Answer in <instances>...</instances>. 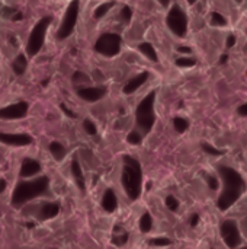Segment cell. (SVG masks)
Wrapping results in <instances>:
<instances>
[{
    "instance_id": "obj_1",
    "label": "cell",
    "mask_w": 247,
    "mask_h": 249,
    "mask_svg": "<svg viewBox=\"0 0 247 249\" xmlns=\"http://www.w3.org/2000/svg\"><path fill=\"white\" fill-rule=\"evenodd\" d=\"M218 175H220L223 188L217 198V207L221 212H226L242 198L247 185L245 178L240 175V172H237L231 166H224V165L218 166Z\"/></svg>"
},
{
    "instance_id": "obj_39",
    "label": "cell",
    "mask_w": 247,
    "mask_h": 249,
    "mask_svg": "<svg viewBox=\"0 0 247 249\" xmlns=\"http://www.w3.org/2000/svg\"><path fill=\"white\" fill-rule=\"evenodd\" d=\"M191 226L192 228H197L198 226V223H199V214H192V217H191Z\"/></svg>"
},
{
    "instance_id": "obj_48",
    "label": "cell",
    "mask_w": 247,
    "mask_h": 249,
    "mask_svg": "<svg viewBox=\"0 0 247 249\" xmlns=\"http://www.w3.org/2000/svg\"><path fill=\"white\" fill-rule=\"evenodd\" d=\"M234 1H236V3H242L243 0H234Z\"/></svg>"
},
{
    "instance_id": "obj_6",
    "label": "cell",
    "mask_w": 247,
    "mask_h": 249,
    "mask_svg": "<svg viewBox=\"0 0 247 249\" xmlns=\"http://www.w3.org/2000/svg\"><path fill=\"white\" fill-rule=\"evenodd\" d=\"M166 25L170 29V32L173 35H176L178 38L186 36L188 26H189L186 12L179 4H173L169 10L167 16H166Z\"/></svg>"
},
{
    "instance_id": "obj_4",
    "label": "cell",
    "mask_w": 247,
    "mask_h": 249,
    "mask_svg": "<svg viewBox=\"0 0 247 249\" xmlns=\"http://www.w3.org/2000/svg\"><path fill=\"white\" fill-rule=\"evenodd\" d=\"M154 102H156V90L150 92L137 105V109H135V124H137V128L143 134H148L151 131L154 123H156Z\"/></svg>"
},
{
    "instance_id": "obj_35",
    "label": "cell",
    "mask_w": 247,
    "mask_h": 249,
    "mask_svg": "<svg viewBox=\"0 0 247 249\" xmlns=\"http://www.w3.org/2000/svg\"><path fill=\"white\" fill-rule=\"evenodd\" d=\"M237 42V36L233 35V34H229V36L226 38V47L227 48H233Z\"/></svg>"
},
{
    "instance_id": "obj_14",
    "label": "cell",
    "mask_w": 247,
    "mask_h": 249,
    "mask_svg": "<svg viewBox=\"0 0 247 249\" xmlns=\"http://www.w3.org/2000/svg\"><path fill=\"white\" fill-rule=\"evenodd\" d=\"M41 172V163L35 159H31V158H26L22 160V165H20V178H31V177H35Z\"/></svg>"
},
{
    "instance_id": "obj_28",
    "label": "cell",
    "mask_w": 247,
    "mask_h": 249,
    "mask_svg": "<svg viewBox=\"0 0 247 249\" xmlns=\"http://www.w3.org/2000/svg\"><path fill=\"white\" fill-rule=\"evenodd\" d=\"M128 238H130V235L124 231L121 235H114V238H112V244L115 245V247H122V245H125L127 242H128Z\"/></svg>"
},
{
    "instance_id": "obj_24",
    "label": "cell",
    "mask_w": 247,
    "mask_h": 249,
    "mask_svg": "<svg viewBox=\"0 0 247 249\" xmlns=\"http://www.w3.org/2000/svg\"><path fill=\"white\" fill-rule=\"evenodd\" d=\"M175 63L181 69H189V67H194L197 64V60L189 57V55H182V57H178Z\"/></svg>"
},
{
    "instance_id": "obj_23",
    "label": "cell",
    "mask_w": 247,
    "mask_h": 249,
    "mask_svg": "<svg viewBox=\"0 0 247 249\" xmlns=\"http://www.w3.org/2000/svg\"><path fill=\"white\" fill-rule=\"evenodd\" d=\"M114 1H106V3H102L100 6H98L96 9H95V13H93V16L96 18V19H100V18H103L112 7H114Z\"/></svg>"
},
{
    "instance_id": "obj_30",
    "label": "cell",
    "mask_w": 247,
    "mask_h": 249,
    "mask_svg": "<svg viewBox=\"0 0 247 249\" xmlns=\"http://www.w3.org/2000/svg\"><path fill=\"white\" fill-rule=\"evenodd\" d=\"M148 245L151 247H169L172 245V241L169 238H154L148 241Z\"/></svg>"
},
{
    "instance_id": "obj_47",
    "label": "cell",
    "mask_w": 247,
    "mask_h": 249,
    "mask_svg": "<svg viewBox=\"0 0 247 249\" xmlns=\"http://www.w3.org/2000/svg\"><path fill=\"white\" fill-rule=\"evenodd\" d=\"M186 1H188L189 4H195V3H197L198 0H186Z\"/></svg>"
},
{
    "instance_id": "obj_11",
    "label": "cell",
    "mask_w": 247,
    "mask_h": 249,
    "mask_svg": "<svg viewBox=\"0 0 247 249\" xmlns=\"http://www.w3.org/2000/svg\"><path fill=\"white\" fill-rule=\"evenodd\" d=\"M32 137L29 134H13V133H0V143L13 147H23L32 144Z\"/></svg>"
},
{
    "instance_id": "obj_32",
    "label": "cell",
    "mask_w": 247,
    "mask_h": 249,
    "mask_svg": "<svg viewBox=\"0 0 247 249\" xmlns=\"http://www.w3.org/2000/svg\"><path fill=\"white\" fill-rule=\"evenodd\" d=\"M131 18H132V9L130 6H124L121 13H119V19L124 20L125 23H128L131 20Z\"/></svg>"
},
{
    "instance_id": "obj_27",
    "label": "cell",
    "mask_w": 247,
    "mask_h": 249,
    "mask_svg": "<svg viewBox=\"0 0 247 249\" xmlns=\"http://www.w3.org/2000/svg\"><path fill=\"white\" fill-rule=\"evenodd\" d=\"M71 80H73L74 83H87V82H90V77H89L86 73H83V71L77 70V71H74V73H73Z\"/></svg>"
},
{
    "instance_id": "obj_42",
    "label": "cell",
    "mask_w": 247,
    "mask_h": 249,
    "mask_svg": "<svg viewBox=\"0 0 247 249\" xmlns=\"http://www.w3.org/2000/svg\"><path fill=\"white\" fill-rule=\"evenodd\" d=\"M159 3L163 6V7H167L170 4V0H159Z\"/></svg>"
},
{
    "instance_id": "obj_16",
    "label": "cell",
    "mask_w": 247,
    "mask_h": 249,
    "mask_svg": "<svg viewBox=\"0 0 247 249\" xmlns=\"http://www.w3.org/2000/svg\"><path fill=\"white\" fill-rule=\"evenodd\" d=\"M102 209L106 212V213H114L118 207V200H116V196L114 193V190H106L103 193V197H102Z\"/></svg>"
},
{
    "instance_id": "obj_38",
    "label": "cell",
    "mask_w": 247,
    "mask_h": 249,
    "mask_svg": "<svg viewBox=\"0 0 247 249\" xmlns=\"http://www.w3.org/2000/svg\"><path fill=\"white\" fill-rule=\"evenodd\" d=\"M237 114L240 117H247V104H242L239 108H237Z\"/></svg>"
},
{
    "instance_id": "obj_46",
    "label": "cell",
    "mask_w": 247,
    "mask_h": 249,
    "mask_svg": "<svg viewBox=\"0 0 247 249\" xmlns=\"http://www.w3.org/2000/svg\"><path fill=\"white\" fill-rule=\"evenodd\" d=\"M48 82H49V80H48V79H44V82H42V83H41V85H42V86H44V88H45V86H47V85H48Z\"/></svg>"
},
{
    "instance_id": "obj_29",
    "label": "cell",
    "mask_w": 247,
    "mask_h": 249,
    "mask_svg": "<svg viewBox=\"0 0 247 249\" xmlns=\"http://www.w3.org/2000/svg\"><path fill=\"white\" fill-rule=\"evenodd\" d=\"M141 140H143V136H141L137 130L131 131V133L127 136V142H128L130 144H134V146L140 144V143H141Z\"/></svg>"
},
{
    "instance_id": "obj_19",
    "label": "cell",
    "mask_w": 247,
    "mask_h": 249,
    "mask_svg": "<svg viewBox=\"0 0 247 249\" xmlns=\"http://www.w3.org/2000/svg\"><path fill=\"white\" fill-rule=\"evenodd\" d=\"M48 149H49V153L52 155V158H54L57 162L63 160V159L66 158V155H67L66 147H64L60 142H51L49 146H48Z\"/></svg>"
},
{
    "instance_id": "obj_20",
    "label": "cell",
    "mask_w": 247,
    "mask_h": 249,
    "mask_svg": "<svg viewBox=\"0 0 247 249\" xmlns=\"http://www.w3.org/2000/svg\"><path fill=\"white\" fill-rule=\"evenodd\" d=\"M138 50H140L150 61H153V63H157V61H159V57H157V53H156L153 44H150V42H141V44L138 45Z\"/></svg>"
},
{
    "instance_id": "obj_45",
    "label": "cell",
    "mask_w": 247,
    "mask_h": 249,
    "mask_svg": "<svg viewBox=\"0 0 247 249\" xmlns=\"http://www.w3.org/2000/svg\"><path fill=\"white\" fill-rule=\"evenodd\" d=\"M33 226H35V225H33L32 222H28V223H26V228H28V229H33Z\"/></svg>"
},
{
    "instance_id": "obj_7",
    "label": "cell",
    "mask_w": 247,
    "mask_h": 249,
    "mask_svg": "<svg viewBox=\"0 0 247 249\" xmlns=\"http://www.w3.org/2000/svg\"><path fill=\"white\" fill-rule=\"evenodd\" d=\"M121 42H122V39L118 34L105 32L96 39L93 48L98 54H100L103 57H114L121 51Z\"/></svg>"
},
{
    "instance_id": "obj_9",
    "label": "cell",
    "mask_w": 247,
    "mask_h": 249,
    "mask_svg": "<svg viewBox=\"0 0 247 249\" xmlns=\"http://www.w3.org/2000/svg\"><path fill=\"white\" fill-rule=\"evenodd\" d=\"M220 233L223 238V242L230 249H237L242 244V233L239 223L234 219H226L220 225Z\"/></svg>"
},
{
    "instance_id": "obj_21",
    "label": "cell",
    "mask_w": 247,
    "mask_h": 249,
    "mask_svg": "<svg viewBox=\"0 0 247 249\" xmlns=\"http://www.w3.org/2000/svg\"><path fill=\"white\" fill-rule=\"evenodd\" d=\"M210 23H211L213 26H217V28H224V26L227 25V18H226L223 13L214 10V12H211Z\"/></svg>"
},
{
    "instance_id": "obj_26",
    "label": "cell",
    "mask_w": 247,
    "mask_h": 249,
    "mask_svg": "<svg viewBox=\"0 0 247 249\" xmlns=\"http://www.w3.org/2000/svg\"><path fill=\"white\" fill-rule=\"evenodd\" d=\"M201 147H202V150H204L207 155H210V156H223V155H224V152H223V150H220V149L214 147V146H213V144H210V143H202V144H201Z\"/></svg>"
},
{
    "instance_id": "obj_51",
    "label": "cell",
    "mask_w": 247,
    "mask_h": 249,
    "mask_svg": "<svg viewBox=\"0 0 247 249\" xmlns=\"http://www.w3.org/2000/svg\"><path fill=\"white\" fill-rule=\"evenodd\" d=\"M211 249H214V248H211Z\"/></svg>"
},
{
    "instance_id": "obj_8",
    "label": "cell",
    "mask_w": 247,
    "mask_h": 249,
    "mask_svg": "<svg viewBox=\"0 0 247 249\" xmlns=\"http://www.w3.org/2000/svg\"><path fill=\"white\" fill-rule=\"evenodd\" d=\"M79 10H80V1L73 0L64 13V18H63V22L60 23V28L57 29V38L58 39H66L73 34L76 23H77V19H79Z\"/></svg>"
},
{
    "instance_id": "obj_33",
    "label": "cell",
    "mask_w": 247,
    "mask_h": 249,
    "mask_svg": "<svg viewBox=\"0 0 247 249\" xmlns=\"http://www.w3.org/2000/svg\"><path fill=\"white\" fill-rule=\"evenodd\" d=\"M83 128H84V131H86L89 136H95V134L98 133V128H96L95 123L90 121V120H84V121H83Z\"/></svg>"
},
{
    "instance_id": "obj_5",
    "label": "cell",
    "mask_w": 247,
    "mask_h": 249,
    "mask_svg": "<svg viewBox=\"0 0 247 249\" xmlns=\"http://www.w3.org/2000/svg\"><path fill=\"white\" fill-rule=\"evenodd\" d=\"M51 20H52L51 16H44L32 28L29 38H28V42H26V54L29 57H35L41 51V48L45 42V35H47V31H48Z\"/></svg>"
},
{
    "instance_id": "obj_2",
    "label": "cell",
    "mask_w": 247,
    "mask_h": 249,
    "mask_svg": "<svg viewBox=\"0 0 247 249\" xmlns=\"http://www.w3.org/2000/svg\"><path fill=\"white\" fill-rule=\"evenodd\" d=\"M122 175H121V182L125 191V196L131 200L135 201L141 196L143 190V169L141 163L132 158L125 155L122 158Z\"/></svg>"
},
{
    "instance_id": "obj_12",
    "label": "cell",
    "mask_w": 247,
    "mask_h": 249,
    "mask_svg": "<svg viewBox=\"0 0 247 249\" xmlns=\"http://www.w3.org/2000/svg\"><path fill=\"white\" fill-rule=\"evenodd\" d=\"M77 95L87 102H98L106 95V88L102 86H89V88H79Z\"/></svg>"
},
{
    "instance_id": "obj_41",
    "label": "cell",
    "mask_w": 247,
    "mask_h": 249,
    "mask_svg": "<svg viewBox=\"0 0 247 249\" xmlns=\"http://www.w3.org/2000/svg\"><path fill=\"white\" fill-rule=\"evenodd\" d=\"M6 187H7V182H6V179H0V194L6 190Z\"/></svg>"
},
{
    "instance_id": "obj_18",
    "label": "cell",
    "mask_w": 247,
    "mask_h": 249,
    "mask_svg": "<svg viewBox=\"0 0 247 249\" xmlns=\"http://www.w3.org/2000/svg\"><path fill=\"white\" fill-rule=\"evenodd\" d=\"M28 67V60L25 54H17V57L12 61V70L16 76H22L26 71Z\"/></svg>"
},
{
    "instance_id": "obj_25",
    "label": "cell",
    "mask_w": 247,
    "mask_h": 249,
    "mask_svg": "<svg viewBox=\"0 0 247 249\" xmlns=\"http://www.w3.org/2000/svg\"><path fill=\"white\" fill-rule=\"evenodd\" d=\"M173 127H175L176 133L182 134L189 128V121L186 118H182V117H175L173 118Z\"/></svg>"
},
{
    "instance_id": "obj_10",
    "label": "cell",
    "mask_w": 247,
    "mask_h": 249,
    "mask_svg": "<svg viewBox=\"0 0 247 249\" xmlns=\"http://www.w3.org/2000/svg\"><path fill=\"white\" fill-rule=\"evenodd\" d=\"M28 111H29V104L25 101H20L9 107L0 108V120H20L26 117Z\"/></svg>"
},
{
    "instance_id": "obj_37",
    "label": "cell",
    "mask_w": 247,
    "mask_h": 249,
    "mask_svg": "<svg viewBox=\"0 0 247 249\" xmlns=\"http://www.w3.org/2000/svg\"><path fill=\"white\" fill-rule=\"evenodd\" d=\"M60 108L63 109V112H64L67 117H70V118H76V117H77V115H76V114H74L71 109H68V108L66 107V104H60Z\"/></svg>"
},
{
    "instance_id": "obj_17",
    "label": "cell",
    "mask_w": 247,
    "mask_h": 249,
    "mask_svg": "<svg viewBox=\"0 0 247 249\" xmlns=\"http://www.w3.org/2000/svg\"><path fill=\"white\" fill-rule=\"evenodd\" d=\"M70 171H71V175H73V178H74L79 190L82 193H84L86 191V182H84V177H83V169H82V166H80V163H79L77 159H73L71 166H70Z\"/></svg>"
},
{
    "instance_id": "obj_34",
    "label": "cell",
    "mask_w": 247,
    "mask_h": 249,
    "mask_svg": "<svg viewBox=\"0 0 247 249\" xmlns=\"http://www.w3.org/2000/svg\"><path fill=\"white\" fill-rule=\"evenodd\" d=\"M205 181H207L210 190H213V191H217V190H218L220 182H218V179H217L214 175H205Z\"/></svg>"
},
{
    "instance_id": "obj_15",
    "label": "cell",
    "mask_w": 247,
    "mask_h": 249,
    "mask_svg": "<svg viewBox=\"0 0 247 249\" xmlns=\"http://www.w3.org/2000/svg\"><path fill=\"white\" fill-rule=\"evenodd\" d=\"M60 212V204L58 203H44L41 204L39 207V219L41 220H49V219H54Z\"/></svg>"
},
{
    "instance_id": "obj_44",
    "label": "cell",
    "mask_w": 247,
    "mask_h": 249,
    "mask_svg": "<svg viewBox=\"0 0 247 249\" xmlns=\"http://www.w3.org/2000/svg\"><path fill=\"white\" fill-rule=\"evenodd\" d=\"M242 226H243V229H245V232L247 233V217L243 220V223H242Z\"/></svg>"
},
{
    "instance_id": "obj_13",
    "label": "cell",
    "mask_w": 247,
    "mask_h": 249,
    "mask_svg": "<svg viewBox=\"0 0 247 249\" xmlns=\"http://www.w3.org/2000/svg\"><path fill=\"white\" fill-rule=\"evenodd\" d=\"M148 77H150V73H148V71H141L140 74L134 76L132 79H130V80L125 83L122 92H124L125 95H131V93L137 92V90L148 80Z\"/></svg>"
},
{
    "instance_id": "obj_3",
    "label": "cell",
    "mask_w": 247,
    "mask_h": 249,
    "mask_svg": "<svg viewBox=\"0 0 247 249\" xmlns=\"http://www.w3.org/2000/svg\"><path fill=\"white\" fill-rule=\"evenodd\" d=\"M49 188V178L48 177H39L32 181H20L16 184L13 193H12V207L20 209L31 200L36 197H42L48 193Z\"/></svg>"
},
{
    "instance_id": "obj_50",
    "label": "cell",
    "mask_w": 247,
    "mask_h": 249,
    "mask_svg": "<svg viewBox=\"0 0 247 249\" xmlns=\"http://www.w3.org/2000/svg\"><path fill=\"white\" fill-rule=\"evenodd\" d=\"M246 34H247V31H246Z\"/></svg>"
},
{
    "instance_id": "obj_36",
    "label": "cell",
    "mask_w": 247,
    "mask_h": 249,
    "mask_svg": "<svg viewBox=\"0 0 247 249\" xmlns=\"http://www.w3.org/2000/svg\"><path fill=\"white\" fill-rule=\"evenodd\" d=\"M178 53L182 54V55H191L192 54V48L188 47V45H179L178 47Z\"/></svg>"
},
{
    "instance_id": "obj_49",
    "label": "cell",
    "mask_w": 247,
    "mask_h": 249,
    "mask_svg": "<svg viewBox=\"0 0 247 249\" xmlns=\"http://www.w3.org/2000/svg\"><path fill=\"white\" fill-rule=\"evenodd\" d=\"M240 249H247V247H243V248H240Z\"/></svg>"
},
{
    "instance_id": "obj_22",
    "label": "cell",
    "mask_w": 247,
    "mask_h": 249,
    "mask_svg": "<svg viewBox=\"0 0 247 249\" xmlns=\"http://www.w3.org/2000/svg\"><path fill=\"white\" fill-rule=\"evenodd\" d=\"M138 228L143 233H148L151 229H153V219H151V214L150 213H144L140 219V223H138Z\"/></svg>"
},
{
    "instance_id": "obj_43",
    "label": "cell",
    "mask_w": 247,
    "mask_h": 249,
    "mask_svg": "<svg viewBox=\"0 0 247 249\" xmlns=\"http://www.w3.org/2000/svg\"><path fill=\"white\" fill-rule=\"evenodd\" d=\"M227 60H229V55H227V54H223V55H221V58H220V63H221V64H224Z\"/></svg>"
},
{
    "instance_id": "obj_40",
    "label": "cell",
    "mask_w": 247,
    "mask_h": 249,
    "mask_svg": "<svg viewBox=\"0 0 247 249\" xmlns=\"http://www.w3.org/2000/svg\"><path fill=\"white\" fill-rule=\"evenodd\" d=\"M22 18H23V15H22L20 12H16V13H15V15L12 16V19H13V22H17V20H20Z\"/></svg>"
},
{
    "instance_id": "obj_31",
    "label": "cell",
    "mask_w": 247,
    "mask_h": 249,
    "mask_svg": "<svg viewBox=\"0 0 247 249\" xmlns=\"http://www.w3.org/2000/svg\"><path fill=\"white\" fill-rule=\"evenodd\" d=\"M166 207L170 210V212H176L179 209V200L173 196H167L166 197Z\"/></svg>"
}]
</instances>
